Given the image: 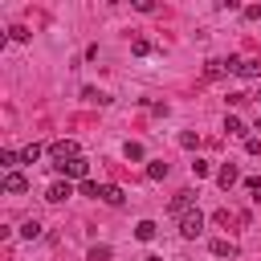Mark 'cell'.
<instances>
[{
  "label": "cell",
  "instance_id": "1",
  "mask_svg": "<svg viewBox=\"0 0 261 261\" xmlns=\"http://www.w3.org/2000/svg\"><path fill=\"white\" fill-rule=\"evenodd\" d=\"M49 155H53V167H61V163L77 159V155H82V147H77L73 139H57V143H49Z\"/></svg>",
  "mask_w": 261,
  "mask_h": 261
},
{
  "label": "cell",
  "instance_id": "2",
  "mask_svg": "<svg viewBox=\"0 0 261 261\" xmlns=\"http://www.w3.org/2000/svg\"><path fill=\"white\" fill-rule=\"evenodd\" d=\"M200 232H204V216H200V208L188 212V216H179V237H184V241H196Z\"/></svg>",
  "mask_w": 261,
  "mask_h": 261
},
{
  "label": "cell",
  "instance_id": "3",
  "mask_svg": "<svg viewBox=\"0 0 261 261\" xmlns=\"http://www.w3.org/2000/svg\"><path fill=\"white\" fill-rule=\"evenodd\" d=\"M57 171H65V179H82V184H86V175H90V163H86V155H77V159L61 163Z\"/></svg>",
  "mask_w": 261,
  "mask_h": 261
},
{
  "label": "cell",
  "instance_id": "4",
  "mask_svg": "<svg viewBox=\"0 0 261 261\" xmlns=\"http://www.w3.org/2000/svg\"><path fill=\"white\" fill-rule=\"evenodd\" d=\"M167 208H171L175 216H188V212H196V196L184 188V192H175V196H171V204H167Z\"/></svg>",
  "mask_w": 261,
  "mask_h": 261
},
{
  "label": "cell",
  "instance_id": "5",
  "mask_svg": "<svg viewBox=\"0 0 261 261\" xmlns=\"http://www.w3.org/2000/svg\"><path fill=\"white\" fill-rule=\"evenodd\" d=\"M69 196H73V184H69V179L49 184V192H45V200H49V204H61V200H69Z\"/></svg>",
  "mask_w": 261,
  "mask_h": 261
},
{
  "label": "cell",
  "instance_id": "6",
  "mask_svg": "<svg viewBox=\"0 0 261 261\" xmlns=\"http://www.w3.org/2000/svg\"><path fill=\"white\" fill-rule=\"evenodd\" d=\"M98 200H102V204H110V208H118L126 196H122V188H118V184H102V188H98Z\"/></svg>",
  "mask_w": 261,
  "mask_h": 261
},
{
  "label": "cell",
  "instance_id": "7",
  "mask_svg": "<svg viewBox=\"0 0 261 261\" xmlns=\"http://www.w3.org/2000/svg\"><path fill=\"white\" fill-rule=\"evenodd\" d=\"M4 192H12V196H20V192H29V179H24L20 171H8V175H4Z\"/></svg>",
  "mask_w": 261,
  "mask_h": 261
},
{
  "label": "cell",
  "instance_id": "8",
  "mask_svg": "<svg viewBox=\"0 0 261 261\" xmlns=\"http://www.w3.org/2000/svg\"><path fill=\"white\" fill-rule=\"evenodd\" d=\"M155 232H159L155 220H139V224H135V237H139V241H155Z\"/></svg>",
  "mask_w": 261,
  "mask_h": 261
},
{
  "label": "cell",
  "instance_id": "9",
  "mask_svg": "<svg viewBox=\"0 0 261 261\" xmlns=\"http://www.w3.org/2000/svg\"><path fill=\"white\" fill-rule=\"evenodd\" d=\"M208 249H212V257H237V253H241V249H237L232 241H212Z\"/></svg>",
  "mask_w": 261,
  "mask_h": 261
},
{
  "label": "cell",
  "instance_id": "10",
  "mask_svg": "<svg viewBox=\"0 0 261 261\" xmlns=\"http://www.w3.org/2000/svg\"><path fill=\"white\" fill-rule=\"evenodd\" d=\"M16 163H24V159H20V151H0V167H4V175H8V171H16Z\"/></svg>",
  "mask_w": 261,
  "mask_h": 261
},
{
  "label": "cell",
  "instance_id": "11",
  "mask_svg": "<svg viewBox=\"0 0 261 261\" xmlns=\"http://www.w3.org/2000/svg\"><path fill=\"white\" fill-rule=\"evenodd\" d=\"M216 184H220V188H232V184H237V167H232V163H224V167L216 171Z\"/></svg>",
  "mask_w": 261,
  "mask_h": 261
},
{
  "label": "cell",
  "instance_id": "12",
  "mask_svg": "<svg viewBox=\"0 0 261 261\" xmlns=\"http://www.w3.org/2000/svg\"><path fill=\"white\" fill-rule=\"evenodd\" d=\"M20 237H24V241H37V237H41V220H33V216H29V220L20 224Z\"/></svg>",
  "mask_w": 261,
  "mask_h": 261
},
{
  "label": "cell",
  "instance_id": "13",
  "mask_svg": "<svg viewBox=\"0 0 261 261\" xmlns=\"http://www.w3.org/2000/svg\"><path fill=\"white\" fill-rule=\"evenodd\" d=\"M163 175H167V163L163 159H151L147 163V179H163Z\"/></svg>",
  "mask_w": 261,
  "mask_h": 261
},
{
  "label": "cell",
  "instance_id": "14",
  "mask_svg": "<svg viewBox=\"0 0 261 261\" xmlns=\"http://www.w3.org/2000/svg\"><path fill=\"white\" fill-rule=\"evenodd\" d=\"M224 73H228L224 61H208V65H204V77H224Z\"/></svg>",
  "mask_w": 261,
  "mask_h": 261
},
{
  "label": "cell",
  "instance_id": "15",
  "mask_svg": "<svg viewBox=\"0 0 261 261\" xmlns=\"http://www.w3.org/2000/svg\"><path fill=\"white\" fill-rule=\"evenodd\" d=\"M82 98H86V102H98V106H106V102H110V98H106L102 90H94V86H86V90H82Z\"/></svg>",
  "mask_w": 261,
  "mask_h": 261
},
{
  "label": "cell",
  "instance_id": "16",
  "mask_svg": "<svg viewBox=\"0 0 261 261\" xmlns=\"http://www.w3.org/2000/svg\"><path fill=\"white\" fill-rule=\"evenodd\" d=\"M224 130H228V135H249V130H245V122H241L237 114H228V118H224Z\"/></svg>",
  "mask_w": 261,
  "mask_h": 261
},
{
  "label": "cell",
  "instance_id": "17",
  "mask_svg": "<svg viewBox=\"0 0 261 261\" xmlns=\"http://www.w3.org/2000/svg\"><path fill=\"white\" fill-rule=\"evenodd\" d=\"M41 151H45L41 143H29V147L20 151V159H24V163H37V159H41Z\"/></svg>",
  "mask_w": 261,
  "mask_h": 261
},
{
  "label": "cell",
  "instance_id": "18",
  "mask_svg": "<svg viewBox=\"0 0 261 261\" xmlns=\"http://www.w3.org/2000/svg\"><path fill=\"white\" fill-rule=\"evenodd\" d=\"M130 53L147 57V53H151V41H147V37H135V41H130Z\"/></svg>",
  "mask_w": 261,
  "mask_h": 261
},
{
  "label": "cell",
  "instance_id": "19",
  "mask_svg": "<svg viewBox=\"0 0 261 261\" xmlns=\"http://www.w3.org/2000/svg\"><path fill=\"white\" fill-rule=\"evenodd\" d=\"M208 171H212V163H208V159H196V163H192V175H196V179H204Z\"/></svg>",
  "mask_w": 261,
  "mask_h": 261
},
{
  "label": "cell",
  "instance_id": "20",
  "mask_svg": "<svg viewBox=\"0 0 261 261\" xmlns=\"http://www.w3.org/2000/svg\"><path fill=\"white\" fill-rule=\"evenodd\" d=\"M90 261H110V245H94L90 249Z\"/></svg>",
  "mask_w": 261,
  "mask_h": 261
},
{
  "label": "cell",
  "instance_id": "21",
  "mask_svg": "<svg viewBox=\"0 0 261 261\" xmlns=\"http://www.w3.org/2000/svg\"><path fill=\"white\" fill-rule=\"evenodd\" d=\"M8 37H12V41H29V37H33V33H29V29H24V24H12V29H8Z\"/></svg>",
  "mask_w": 261,
  "mask_h": 261
},
{
  "label": "cell",
  "instance_id": "22",
  "mask_svg": "<svg viewBox=\"0 0 261 261\" xmlns=\"http://www.w3.org/2000/svg\"><path fill=\"white\" fill-rule=\"evenodd\" d=\"M122 155H126V159H143V147H139V143H126Z\"/></svg>",
  "mask_w": 261,
  "mask_h": 261
},
{
  "label": "cell",
  "instance_id": "23",
  "mask_svg": "<svg viewBox=\"0 0 261 261\" xmlns=\"http://www.w3.org/2000/svg\"><path fill=\"white\" fill-rule=\"evenodd\" d=\"M245 151L249 155H261V139H245Z\"/></svg>",
  "mask_w": 261,
  "mask_h": 261
},
{
  "label": "cell",
  "instance_id": "24",
  "mask_svg": "<svg viewBox=\"0 0 261 261\" xmlns=\"http://www.w3.org/2000/svg\"><path fill=\"white\" fill-rule=\"evenodd\" d=\"M245 188H249V192H257V196H261V175H249V179H245Z\"/></svg>",
  "mask_w": 261,
  "mask_h": 261
},
{
  "label": "cell",
  "instance_id": "25",
  "mask_svg": "<svg viewBox=\"0 0 261 261\" xmlns=\"http://www.w3.org/2000/svg\"><path fill=\"white\" fill-rule=\"evenodd\" d=\"M257 130H261V110H257Z\"/></svg>",
  "mask_w": 261,
  "mask_h": 261
},
{
  "label": "cell",
  "instance_id": "26",
  "mask_svg": "<svg viewBox=\"0 0 261 261\" xmlns=\"http://www.w3.org/2000/svg\"><path fill=\"white\" fill-rule=\"evenodd\" d=\"M147 261H163V257H147Z\"/></svg>",
  "mask_w": 261,
  "mask_h": 261
},
{
  "label": "cell",
  "instance_id": "27",
  "mask_svg": "<svg viewBox=\"0 0 261 261\" xmlns=\"http://www.w3.org/2000/svg\"><path fill=\"white\" fill-rule=\"evenodd\" d=\"M257 204H261V196H257Z\"/></svg>",
  "mask_w": 261,
  "mask_h": 261
}]
</instances>
